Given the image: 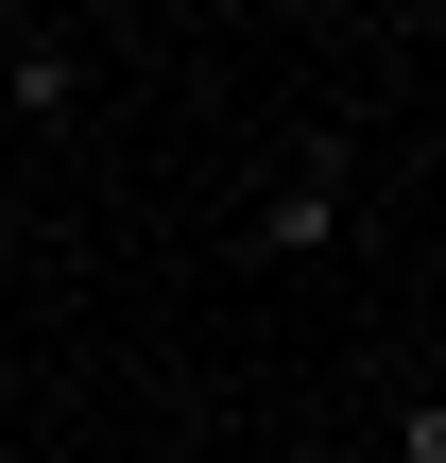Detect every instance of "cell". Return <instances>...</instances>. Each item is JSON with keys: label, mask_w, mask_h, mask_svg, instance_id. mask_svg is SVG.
<instances>
[{"label": "cell", "mask_w": 446, "mask_h": 463, "mask_svg": "<svg viewBox=\"0 0 446 463\" xmlns=\"http://www.w3.org/2000/svg\"><path fill=\"white\" fill-rule=\"evenodd\" d=\"M0 103H17V120H69V103H86V52H69V34H17V52H0Z\"/></svg>", "instance_id": "7a4b0ae2"}, {"label": "cell", "mask_w": 446, "mask_h": 463, "mask_svg": "<svg viewBox=\"0 0 446 463\" xmlns=\"http://www.w3.org/2000/svg\"><path fill=\"white\" fill-rule=\"evenodd\" d=\"M344 241V155H292V189H258V258H327Z\"/></svg>", "instance_id": "6da1fadb"}]
</instances>
